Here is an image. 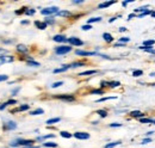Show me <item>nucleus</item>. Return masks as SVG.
Returning <instances> with one entry per match:
<instances>
[{"instance_id": "1", "label": "nucleus", "mask_w": 155, "mask_h": 148, "mask_svg": "<svg viewBox=\"0 0 155 148\" xmlns=\"http://www.w3.org/2000/svg\"><path fill=\"white\" fill-rule=\"evenodd\" d=\"M35 140L31 139H23V137H17L13 139L8 142V147L7 148H20V147H30V146H35Z\"/></svg>"}, {"instance_id": "2", "label": "nucleus", "mask_w": 155, "mask_h": 148, "mask_svg": "<svg viewBox=\"0 0 155 148\" xmlns=\"http://www.w3.org/2000/svg\"><path fill=\"white\" fill-rule=\"evenodd\" d=\"M72 50H73V47L67 45V44H61V45H58V47H55V48H54V53L58 56L66 55V54L71 53Z\"/></svg>"}, {"instance_id": "3", "label": "nucleus", "mask_w": 155, "mask_h": 148, "mask_svg": "<svg viewBox=\"0 0 155 148\" xmlns=\"http://www.w3.org/2000/svg\"><path fill=\"white\" fill-rule=\"evenodd\" d=\"M58 11H60V8L58 6H49V7L41 8V15H43L45 17H51V16H56Z\"/></svg>"}, {"instance_id": "4", "label": "nucleus", "mask_w": 155, "mask_h": 148, "mask_svg": "<svg viewBox=\"0 0 155 148\" xmlns=\"http://www.w3.org/2000/svg\"><path fill=\"white\" fill-rule=\"evenodd\" d=\"M2 130L4 131H13L18 128V124L16 121H12V119H6L2 122Z\"/></svg>"}, {"instance_id": "5", "label": "nucleus", "mask_w": 155, "mask_h": 148, "mask_svg": "<svg viewBox=\"0 0 155 148\" xmlns=\"http://www.w3.org/2000/svg\"><path fill=\"white\" fill-rule=\"evenodd\" d=\"M53 98L58 99V100H62V102H67V103L74 102V100L77 99L74 94H56V96H54Z\"/></svg>"}, {"instance_id": "6", "label": "nucleus", "mask_w": 155, "mask_h": 148, "mask_svg": "<svg viewBox=\"0 0 155 148\" xmlns=\"http://www.w3.org/2000/svg\"><path fill=\"white\" fill-rule=\"evenodd\" d=\"M68 43H69V45L71 47H81V45H84L85 43H84V41L82 39H80L79 37L77 36H72V37H68V41H67Z\"/></svg>"}, {"instance_id": "7", "label": "nucleus", "mask_w": 155, "mask_h": 148, "mask_svg": "<svg viewBox=\"0 0 155 148\" xmlns=\"http://www.w3.org/2000/svg\"><path fill=\"white\" fill-rule=\"evenodd\" d=\"M73 137L77 140H80V141H84V140L91 139V135H90V133H86V131H75L73 134Z\"/></svg>"}, {"instance_id": "8", "label": "nucleus", "mask_w": 155, "mask_h": 148, "mask_svg": "<svg viewBox=\"0 0 155 148\" xmlns=\"http://www.w3.org/2000/svg\"><path fill=\"white\" fill-rule=\"evenodd\" d=\"M75 55L77 56H84V57H87V56H98V53L99 52H88V50H82V49H77L75 52Z\"/></svg>"}, {"instance_id": "9", "label": "nucleus", "mask_w": 155, "mask_h": 148, "mask_svg": "<svg viewBox=\"0 0 155 148\" xmlns=\"http://www.w3.org/2000/svg\"><path fill=\"white\" fill-rule=\"evenodd\" d=\"M15 61V56L10 55V54H5V55H0V66L5 65V63H11Z\"/></svg>"}, {"instance_id": "10", "label": "nucleus", "mask_w": 155, "mask_h": 148, "mask_svg": "<svg viewBox=\"0 0 155 148\" xmlns=\"http://www.w3.org/2000/svg\"><path fill=\"white\" fill-rule=\"evenodd\" d=\"M16 52L21 54V55H28L29 54V47L23 44V43H19L16 45Z\"/></svg>"}, {"instance_id": "11", "label": "nucleus", "mask_w": 155, "mask_h": 148, "mask_svg": "<svg viewBox=\"0 0 155 148\" xmlns=\"http://www.w3.org/2000/svg\"><path fill=\"white\" fill-rule=\"evenodd\" d=\"M129 116L130 117H133V118H137V119H140V118H143V117H146V113L144 112H142L141 110H133L129 112Z\"/></svg>"}, {"instance_id": "12", "label": "nucleus", "mask_w": 155, "mask_h": 148, "mask_svg": "<svg viewBox=\"0 0 155 148\" xmlns=\"http://www.w3.org/2000/svg\"><path fill=\"white\" fill-rule=\"evenodd\" d=\"M53 41L56 42V43H67L68 37L62 35V34H58V35H55V36L53 37Z\"/></svg>"}, {"instance_id": "13", "label": "nucleus", "mask_w": 155, "mask_h": 148, "mask_svg": "<svg viewBox=\"0 0 155 148\" xmlns=\"http://www.w3.org/2000/svg\"><path fill=\"white\" fill-rule=\"evenodd\" d=\"M49 139H55V134H47V135H41V136H37L35 139V141H42V142H45L47 140Z\"/></svg>"}, {"instance_id": "14", "label": "nucleus", "mask_w": 155, "mask_h": 148, "mask_svg": "<svg viewBox=\"0 0 155 148\" xmlns=\"http://www.w3.org/2000/svg\"><path fill=\"white\" fill-rule=\"evenodd\" d=\"M29 110H30V105H29V104H21V105H19L18 108H16V109H13V110L11 111V113L23 112V111H29Z\"/></svg>"}, {"instance_id": "15", "label": "nucleus", "mask_w": 155, "mask_h": 148, "mask_svg": "<svg viewBox=\"0 0 155 148\" xmlns=\"http://www.w3.org/2000/svg\"><path fill=\"white\" fill-rule=\"evenodd\" d=\"M26 66L38 68V67H41V63H39V62H37V61H35V60H34V57L29 56V57H28V60H26Z\"/></svg>"}, {"instance_id": "16", "label": "nucleus", "mask_w": 155, "mask_h": 148, "mask_svg": "<svg viewBox=\"0 0 155 148\" xmlns=\"http://www.w3.org/2000/svg\"><path fill=\"white\" fill-rule=\"evenodd\" d=\"M56 16L58 17H62V18H68V17H72L73 13L71 11H68V10H60Z\"/></svg>"}, {"instance_id": "17", "label": "nucleus", "mask_w": 155, "mask_h": 148, "mask_svg": "<svg viewBox=\"0 0 155 148\" xmlns=\"http://www.w3.org/2000/svg\"><path fill=\"white\" fill-rule=\"evenodd\" d=\"M68 69H71V67H69V65H62L61 67H58V68H55V69L53 71V73H54V74L64 73V72H67Z\"/></svg>"}, {"instance_id": "18", "label": "nucleus", "mask_w": 155, "mask_h": 148, "mask_svg": "<svg viewBox=\"0 0 155 148\" xmlns=\"http://www.w3.org/2000/svg\"><path fill=\"white\" fill-rule=\"evenodd\" d=\"M115 4H116V1H104V2L98 5L97 8L98 10H104V8H107V7H110V6L115 5Z\"/></svg>"}, {"instance_id": "19", "label": "nucleus", "mask_w": 155, "mask_h": 148, "mask_svg": "<svg viewBox=\"0 0 155 148\" xmlns=\"http://www.w3.org/2000/svg\"><path fill=\"white\" fill-rule=\"evenodd\" d=\"M34 25H35L38 30H45V29L48 28V25H47L44 22H42V20H35V22H34Z\"/></svg>"}, {"instance_id": "20", "label": "nucleus", "mask_w": 155, "mask_h": 148, "mask_svg": "<svg viewBox=\"0 0 155 148\" xmlns=\"http://www.w3.org/2000/svg\"><path fill=\"white\" fill-rule=\"evenodd\" d=\"M97 73H98L97 69H88V71H85V72H80L78 75L79 76H90V75H94V74Z\"/></svg>"}, {"instance_id": "21", "label": "nucleus", "mask_w": 155, "mask_h": 148, "mask_svg": "<svg viewBox=\"0 0 155 148\" xmlns=\"http://www.w3.org/2000/svg\"><path fill=\"white\" fill-rule=\"evenodd\" d=\"M61 121V117H53V118H49V119H47L45 121V124L47 126H54V124H56Z\"/></svg>"}, {"instance_id": "22", "label": "nucleus", "mask_w": 155, "mask_h": 148, "mask_svg": "<svg viewBox=\"0 0 155 148\" xmlns=\"http://www.w3.org/2000/svg\"><path fill=\"white\" fill-rule=\"evenodd\" d=\"M101 37H103V39H104L106 43H112V42H114V39H115L110 32H104Z\"/></svg>"}, {"instance_id": "23", "label": "nucleus", "mask_w": 155, "mask_h": 148, "mask_svg": "<svg viewBox=\"0 0 155 148\" xmlns=\"http://www.w3.org/2000/svg\"><path fill=\"white\" fill-rule=\"evenodd\" d=\"M82 66H85V61H75V62H72V63H69V67H71V69L79 68V67H82Z\"/></svg>"}, {"instance_id": "24", "label": "nucleus", "mask_w": 155, "mask_h": 148, "mask_svg": "<svg viewBox=\"0 0 155 148\" xmlns=\"http://www.w3.org/2000/svg\"><path fill=\"white\" fill-rule=\"evenodd\" d=\"M118 97L117 96H109V97H103V98H99L96 100V103H103V102H107V100H115Z\"/></svg>"}, {"instance_id": "25", "label": "nucleus", "mask_w": 155, "mask_h": 148, "mask_svg": "<svg viewBox=\"0 0 155 148\" xmlns=\"http://www.w3.org/2000/svg\"><path fill=\"white\" fill-rule=\"evenodd\" d=\"M43 113H44V110H43L42 108H37V109H35V110H30V112H29L30 116H41V115H43Z\"/></svg>"}, {"instance_id": "26", "label": "nucleus", "mask_w": 155, "mask_h": 148, "mask_svg": "<svg viewBox=\"0 0 155 148\" xmlns=\"http://www.w3.org/2000/svg\"><path fill=\"white\" fill-rule=\"evenodd\" d=\"M42 147H44V148H58V143H56V142H51V141H45V142H42Z\"/></svg>"}, {"instance_id": "27", "label": "nucleus", "mask_w": 155, "mask_h": 148, "mask_svg": "<svg viewBox=\"0 0 155 148\" xmlns=\"http://www.w3.org/2000/svg\"><path fill=\"white\" fill-rule=\"evenodd\" d=\"M60 136L62 137V139H72L73 137V134L72 133H69V131H67V130H61L60 131Z\"/></svg>"}, {"instance_id": "28", "label": "nucleus", "mask_w": 155, "mask_h": 148, "mask_svg": "<svg viewBox=\"0 0 155 148\" xmlns=\"http://www.w3.org/2000/svg\"><path fill=\"white\" fill-rule=\"evenodd\" d=\"M122 145V141L120 140H118V141H114V142H109V143H106L104 148H115L117 146H120Z\"/></svg>"}, {"instance_id": "29", "label": "nucleus", "mask_w": 155, "mask_h": 148, "mask_svg": "<svg viewBox=\"0 0 155 148\" xmlns=\"http://www.w3.org/2000/svg\"><path fill=\"white\" fill-rule=\"evenodd\" d=\"M138 122H140V123H142V124H148V123L153 124L154 118H150V117H143V118H140V119H138Z\"/></svg>"}, {"instance_id": "30", "label": "nucleus", "mask_w": 155, "mask_h": 148, "mask_svg": "<svg viewBox=\"0 0 155 148\" xmlns=\"http://www.w3.org/2000/svg\"><path fill=\"white\" fill-rule=\"evenodd\" d=\"M120 86V82L117 81V80H112V81H107V87L109 89H116Z\"/></svg>"}, {"instance_id": "31", "label": "nucleus", "mask_w": 155, "mask_h": 148, "mask_svg": "<svg viewBox=\"0 0 155 148\" xmlns=\"http://www.w3.org/2000/svg\"><path fill=\"white\" fill-rule=\"evenodd\" d=\"M43 22H44L47 25H54V24L56 23V20H55V17H54V16H51V17H45Z\"/></svg>"}, {"instance_id": "32", "label": "nucleus", "mask_w": 155, "mask_h": 148, "mask_svg": "<svg viewBox=\"0 0 155 148\" xmlns=\"http://www.w3.org/2000/svg\"><path fill=\"white\" fill-rule=\"evenodd\" d=\"M101 20H103L101 17H91V18L87 19V24L92 25V24H94V23H99V22H101Z\"/></svg>"}, {"instance_id": "33", "label": "nucleus", "mask_w": 155, "mask_h": 148, "mask_svg": "<svg viewBox=\"0 0 155 148\" xmlns=\"http://www.w3.org/2000/svg\"><path fill=\"white\" fill-rule=\"evenodd\" d=\"M148 10H149L148 6H141V7L134 10V13H135V15H140V13H143V12H146V11H148Z\"/></svg>"}, {"instance_id": "34", "label": "nucleus", "mask_w": 155, "mask_h": 148, "mask_svg": "<svg viewBox=\"0 0 155 148\" xmlns=\"http://www.w3.org/2000/svg\"><path fill=\"white\" fill-rule=\"evenodd\" d=\"M97 115L99 117H101V118H106L109 113H107V111L104 110V109H99V110H97Z\"/></svg>"}, {"instance_id": "35", "label": "nucleus", "mask_w": 155, "mask_h": 148, "mask_svg": "<svg viewBox=\"0 0 155 148\" xmlns=\"http://www.w3.org/2000/svg\"><path fill=\"white\" fill-rule=\"evenodd\" d=\"M131 75H133L134 78H140V76L143 75V71H142V69H134Z\"/></svg>"}, {"instance_id": "36", "label": "nucleus", "mask_w": 155, "mask_h": 148, "mask_svg": "<svg viewBox=\"0 0 155 148\" xmlns=\"http://www.w3.org/2000/svg\"><path fill=\"white\" fill-rule=\"evenodd\" d=\"M130 42V37H119L118 38V43H122V44H127Z\"/></svg>"}, {"instance_id": "37", "label": "nucleus", "mask_w": 155, "mask_h": 148, "mask_svg": "<svg viewBox=\"0 0 155 148\" xmlns=\"http://www.w3.org/2000/svg\"><path fill=\"white\" fill-rule=\"evenodd\" d=\"M63 85V81L62 80H60V81H55V82H53L51 85H50V87L51 89H58V87H61Z\"/></svg>"}, {"instance_id": "38", "label": "nucleus", "mask_w": 155, "mask_h": 148, "mask_svg": "<svg viewBox=\"0 0 155 148\" xmlns=\"http://www.w3.org/2000/svg\"><path fill=\"white\" fill-rule=\"evenodd\" d=\"M35 13H36V8H29V7H28V10H26V12H25V16L31 17V16H34Z\"/></svg>"}, {"instance_id": "39", "label": "nucleus", "mask_w": 155, "mask_h": 148, "mask_svg": "<svg viewBox=\"0 0 155 148\" xmlns=\"http://www.w3.org/2000/svg\"><path fill=\"white\" fill-rule=\"evenodd\" d=\"M90 94H105V91L103 89H96V90H92Z\"/></svg>"}, {"instance_id": "40", "label": "nucleus", "mask_w": 155, "mask_h": 148, "mask_svg": "<svg viewBox=\"0 0 155 148\" xmlns=\"http://www.w3.org/2000/svg\"><path fill=\"white\" fill-rule=\"evenodd\" d=\"M150 10H148V11H146V12H143V13H140V15H136V18H144L146 16H150Z\"/></svg>"}, {"instance_id": "41", "label": "nucleus", "mask_w": 155, "mask_h": 148, "mask_svg": "<svg viewBox=\"0 0 155 148\" xmlns=\"http://www.w3.org/2000/svg\"><path fill=\"white\" fill-rule=\"evenodd\" d=\"M26 10H28V7H21L20 10H16V11H15V15H17V16H19V15H25Z\"/></svg>"}, {"instance_id": "42", "label": "nucleus", "mask_w": 155, "mask_h": 148, "mask_svg": "<svg viewBox=\"0 0 155 148\" xmlns=\"http://www.w3.org/2000/svg\"><path fill=\"white\" fill-rule=\"evenodd\" d=\"M93 29V25H90V24H85L81 26V30L82 31H88V30H92Z\"/></svg>"}, {"instance_id": "43", "label": "nucleus", "mask_w": 155, "mask_h": 148, "mask_svg": "<svg viewBox=\"0 0 155 148\" xmlns=\"http://www.w3.org/2000/svg\"><path fill=\"white\" fill-rule=\"evenodd\" d=\"M20 89H21L20 86H17V87H15V89L11 91V96H12V98H13L15 96H17V94H18V92L20 91Z\"/></svg>"}, {"instance_id": "44", "label": "nucleus", "mask_w": 155, "mask_h": 148, "mask_svg": "<svg viewBox=\"0 0 155 148\" xmlns=\"http://www.w3.org/2000/svg\"><path fill=\"white\" fill-rule=\"evenodd\" d=\"M153 140H152V137H144L142 141H141V145H148V143H150Z\"/></svg>"}, {"instance_id": "45", "label": "nucleus", "mask_w": 155, "mask_h": 148, "mask_svg": "<svg viewBox=\"0 0 155 148\" xmlns=\"http://www.w3.org/2000/svg\"><path fill=\"white\" fill-rule=\"evenodd\" d=\"M8 75L7 74H0V82H4V81H7L8 80Z\"/></svg>"}, {"instance_id": "46", "label": "nucleus", "mask_w": 155, "mask_h": 148, "mask_svg": "<svg viewBox=\"0 0 155 148\" xmlns=\"http://www.w3.org/2000/svg\"><path fill=\"white\" fill-rule=\"evenodd\" d=\"M109 127H110V128H120V127H123V124H122V123H117V122H115V123H110Z\"/></svg>"}, {"instance_id": "47", "label": "nucleus", "mask_w": 155, "mask_h": 148, "mask_svg": "<svg viewBox=\"0 0 155 148\" xmlns=\"http://www.w3.org/2000/svg\"><path fill=\"white\" fill-rule=\"evenodd\" d=\"M6 102H7L8 106H10V105H15V104H17V100H16L15 98H11V99H8V100H6Z\"/></svg>"}, {"instance_id": "48", "label": "nucleus", "mask_w": 155, "mask_h": 148, "mask_svg": "<svg viewBox=\"0 0 155 148\" xmlns=\"http://www.w3.org/2000/svg\"><path fill=\"white\" fill-rule=\"evenodd\" d=\"M7 106H8V104H7V102H4V103H1V104H0V111L5 110V109H6Z\"/></svg>"}, {"instance_id": "49", "label": "nucleus", "mask_w": 155, "mask_h": 148, "mask_svg": "<svg viewBox=\"0 0 155 148\" xmlns=\"http://www.w3.org/2000/svg\"><path fill=\"white\" fill-rule=\"evenodd\" d=\"M122 17V15H118V16H114V17H111V18L109 19V23H114L115 20H117L118 18H120Z\"/></svg>"}, {"instance_id": "50", "label": "nucleus", "mask_w": 155, "mask_h": 148, "mask_svg": "<svg viewBox=\"0 0 155 148\" xmlns=\"http://www.w3.org/2000/svg\"><path fill=\"white\" fill-rule=\"evenodd\" d=\"M98 56H100L101 59H105V60H112V57H110L109 55H105V54H100V53H98Z\"/></svg>"}, {"instance_id": "51", "label": "nucleus", "mask_w": 155, "mask_h": 148, "mask_svg": "<svg viewBox=\"0 0 155 148\" xmlns=\"http://www.w3.org/2000/svg\"><path fill=\"white\" fill-rule=\"evenodd\" d=\"M5 54H8V50L2 48V47H0V55H5Z\"/></svg>"}, {"instance_id": "52", "label": "nucleus", "mask_w": 155, "mask_h": 148, "mask_svg": "<svg viewBox=\"0 0 155 148\" xmlns=\"http://www.w3.org/2000/svg\"><path fill=\"white\" fill-rule=\"evenodd\" d=\"M84 2H85L84 0H73V1H72L73 5H81V4H84Z\"/></svg>"}, {"instance_id": "53", "label": "nucleus", "mask_w": 155, "mask_h": 148, "mask_svg": "<svg viewBox=\"0 0 155 148\" xmlns=\"http://www.w3.org/2000/svg\"><path fill=\"white\" fill-rule=\"evenodd\" d=\"M133 18H136V15L133 12V13H130L129 16H128V18H127V20H131Z\"/></svg>"}, {"instance_id": "54", "label": "nucleus", "mask_w": 155, "mask_h": 148, "mask_svg": "<svg viewBox=\"0 0 155 148\" xmlns=\"http://www.w3.org/2000/svg\"><path fill=\"white\" fill-rule=\"evenodd\" d=\"M130 2H133V1H131V0H130V1H123V2H122V6H123V7H127Z\"/></svg>"}, {"instance_id": "55", "label": "nucleus", "mask_w": 155, "mask_h": 148, "mask_svg": "<svg viewBox=\"0 0 155 148\" xmlns=\"http://www.w3.org/2000/svg\"><path fill=\"white\" fill-rule=\"evenodd\" d=\"M127 30H128V29H127L125 26H120V28L118 29V31H119V32H125Z\"/></svg>"}, {"instance_id": "56", "label": "nucleus", "mask_w": 155, "mask_h": 148, "mask_svg": "<svg viewBox=\"0 0 155 148\" xmlns=\"http://www.w3.org/2000/svg\"><path fill=\"white\" fill-rule=\"evenodd\" d=\"M114 47H115V48H119V47H125V44H122V43H118V42H117V43H115V44H114Z\"/></svg>"}, {"instance_id": "57", "label": "nucleus", "mask_w": 155, "mask_h": 148, "mask_svg": "<svg viewBox=\"0 0 155 148\" xmlns=\"http://www.w3.org/2000/svg\"><path fill=\"white\" fill-rule=\"evenodd\" d=\"M29 23H30L29 20H21V22H20V24H21V25H28Z\"/></svg>"}, {"instance_id": "58", "label": "nucleus", "mask_w": 155, "mask_h": 148, "mask_svg": "<svg viewBox=\"0 0 155 148\" xmlns=\"http://www.w3.org/2000/svg\"><path fill=\"white\" fill-rule=\"evenodd\" d=\"M155 131L154 130H152V131H148V133H147V134H146V136H147V137H149V136H150V135H153V134H154Z\"/></svg>"}, {"instance_id": "59", "label": "nucleus", "mask_w": 155, "mask_h": 148, "mask_svg": "<svg viewBox=\"0 0 155 148\" xmlns=\"http://www.w3.org/2000/svg\"><path fill=\"white\" fill-rule=\"evenodd\" d=\"M150 17H152V18H154V19H155V10H153V11L150 12Z\"/></svg>"}, {"instance_id": "60", "label": "nucleus", "mask_w": 155, "mask_h": 148, "mask_svg": "<svg viewBox=\"0 0 155 148\" xmlns=\"http://www.w3.org/2000/svg\"><path fill=\"white\" fill-rule=\"evenodd\" d=\"M149 76H150V78H155V72H152V73L149 74Z\"/></svg>"}, {"instance_id": "61", "label": "nucleus", "mask_w": 155, "mask_h": 148, "mask_svg": "<svg viewBox=\"0 0 155 148\" xmlns=\"http://www.w3.org/2000/svg\"><path fill=\"white\" fill-rule=\"evenodd\" d=\"M20 148H39L38 146H30V147H20Z\"/></svg>"}, {"instance_id": "62", "label": "nucleus", "mask_w": 155, "mask_h": 148, "mask_svg": "<svg viewBox=\"0 0 155 148\" xmlns=\"http://www.w3.org/2000/svg\"><path fill=\"white\" fill-rule=\"evenodd\" d=\"M153 124H155V118H154V122H153Z\"/></svg>"}, {"instance_id": "63", "label": "nucleus", "mask_w": 155, "mask_h": 148, "mask_svg": "<svg viewBox=\"0 0 155 148\" xmlns=\"http://www.w3.org/2000/svg\"><path fill=\"white\" fill-rule=\"evenodd\" d=\"M154 61H155V59H154Z\"/></svg>"}]
</instances>
